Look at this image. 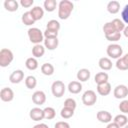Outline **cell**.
Masks as SVG:
<instances>
[{"label":"cell","mask_w":128,"mask_h":128,"mask_svg":"<svg viewBox=\"0 0 128 128\" xmlns=\"http://www.w3.org/2000/svg\"><path fill=\"white\" fill-rule=\"evenodd\" d=\"M74 9V4L69 0H61L58 4V17L62 20H66L71 15Z\"/></svg>","instance_id":"obj_1"},{"label":"cell","mask_w":128,"mask_h":128,"mask_svg":"<svg viewBox=\"0 0 128 128\" xmlns=\"http://www.w3.org/2000/svg\"><path fill=\"white\" fill-rule=\"evenodd\" d=\"M28 37H29V40L35 45L41 44V42L44 41V33L39 28H36V27H32L28 29Z\"/></svg>","instance_id":"obj_2"},{"label":"cell","mask_w":128,"mask_h":128,"mask_svg":"<svg viewBox=\"0 0 128 128\" xmlns=\"http://www.w3.org/2000/svg\"><path fill=\"white\" fill-rule=\"evenodd\" d=\"M14 59L13 52L8 48H2L0 50V66L1 67H7L11 64V62Z\"/></svg>","instance_id":"obj_3"},{"label":"cell","mask_w":128,"mask_h":128,"mask_svg":"<svg viewBox=\"0 0 128 128\" xmlns=\"http://www.w3.org/2000/svg\"><path fill=\"white\" fill-rule=\"evenodd\" d=\"M106 52H107V55L110 58H112V59H119L122 56L123 49L118 44H110V45L107 46Z\"/></svg>","instance_id":"obj_4"},{"label":"cell","mask_w":128,"mask_h":128,"mask_svg":"<svg viewBox=\"0 0 128 128\" xmlns=\"http://www.w3.org/2000/svg\"><path fill=\"white\" fill-rule=\"evenodd\" d=\"M65 90H66V87H65V84L60 81V80H56L52 83L51 85V91H52V94L54 97L56 98H60L64 95L65 93Z\"/></svg>","instance_id":"obj_5"},{"label":"cell","mask_w":128,"mask_h":128,"mask_svg":"<svg viewBox=\"0 0 128 128\" xmlns=\"http://www.w3.org/2000/svg\"><path fill=\"white\" fill-rule=\"evenodd\" d=\"M97 96L93 90H86L82 95V102L86 106H92L96 103Z\"/></svg>","instance_id":"obj_6"},{"label":"cell","mask_w":128,"mask_h":128,"mask_svg":"<svg viewBox=\"0 0 128 128\" xmlns=\"http://www.w3.org/2000/svg\"><path fill=\"white\" fill-rule=\"evenodd\" d=\"M113 95H114V97L116 99H124V98H126L128 96V87L126 85H123V84L117 85L114 88Z\"/></svg>","instance_id":"obj_7"},{"label":"cell","mask_w":128,"mask_h":128,"mask_svg":"<svg viewBox=\"0 0 128 128\" xmlns=\"http://www.w3.org/2000/svg\"><path fill=\"white\" fill-rule=\"evenodd\" d=\"M0 98L4 102H10L14 99V91L9 87H4L0 91Z\"/></svg>","instance_id":"obj_8"},{"label":"cell","mask_w":128,"mask_h":128,"mask_svg":"<svg viewBox=\"0 0 128 128\" xmlns=\"http://www.w3.org/2000/svg\"><path fill=\"white\" fill-rule=\"evenodd\" d=\"M32 101L34 104L38 105V106H41L43 105L45 102H46V95L43 91L41 90H38V91H35L32 95Z\"/></svg>","instance_id":"obj_9"},{"label":"cell","mask_w":128,"mask_h":128,"mask_svg":"<svg viewBox=\"0 0 128 128\" xmlns=\"http://www.w3.org/2000/svg\"><path fill=\"white\" fill-rule=\"evenodd\" d=\"M29 116L33 121H41L44 119V111L39 107H34L30 110Z\"/></svg>","instance_id":"obj_10"},{"label":"cell","mask_w":128,"mask_h":128,"mask_svg":"<svg viewBox=\"0 0 128 128\" xmlns=\"http://www.w3.org/2000/svg\"><path fill=\"white\" fill-rule=\"evenodd\" d=\"M24 79V72L20 69L13 71L9 76V81L13 84H18Z\"/></svg>","instance_id":"obj_11"},{"label":"cell","mask_w":128,"mask_h":128,"mask_svg":"<svg viewBox=\"0 0 128 128\" xmlns=\"http://www.w3.org/2000/svg\"><path fill=\"white\" fill-rule=\"evenodd\" d=\"M97 119L101 122V123H110L112 121V115L110 112L105 111V110H101L98 111L96 114Z\"/></svg>","instance_id":"obj_12"},{"label":"cell","mask_w":128,"mask_h":128,"mask_svg":"<svg viewBox=\"0 0 128 128\" xmlns=\"http://www.w3.org/2000/svg\"><path fill=\"white\" fill-rule=\"evenodd\" d=\"M97 92L101 96H107V95H109L110 92H111V84L109 82H106V83L97 85Z\"/></svg>","instance_id":"obj_13"},{"label":"cell","mask_w":128,"mask_h":128,"mask_svg":"<svg viewBox=\"0 0 128 128\" xmlns=\"http://www.w3.org/2000/svg\"><path fill=\"white\" fill-rule=\"evenodd\" d=\"M67 88H68V90H69L70 93H72V94H78L82 90V84L79 81H71L68 84V87Z\"/></svg>","instance_id":"obj_14"},{"label":"cell","mask_w":128,"mask_h":128,"mask_svg":"<svg viewBox=\"0 0 128 128\" xmlns=\"http://www.w3.org/2000/svg\"><path fill=\"white\" fill-rule=\"evenodd\" d=\"M30 13H31V15H32V17L34 18L35 21H38V20L42 19L43 16H44V10H43V8H41L40 6H35V7H33V8L30 10Z\"/></svg>","instance_id":"obj_15"},{"label":"cell","mask_w":128,"mask_h":128,"mask_svg":"<svg viewBox=\"0 0 128 128\" xmlns=\"http://www.w3.org/2000/svg\"><path fill=\"white\" fill-rule=\"evenodd\" d=\"M59 44V40L58 38H45L44 39V46L45 48H47L48 50H54L58 47Z\"/></svg>","instance_id":"obj_16"},{"label":"cell","mask_w":128,"mask_h":128,"mask_svg":"<svg viewBox=\"0 0 128 128\" xmlns=\"http://www.w3.org/2000/svg\"><path fill=\"white\" fill-rule=\"evenodd\" d=\"M98 64H99V67L102 70H104V71H108V70H110L112 68V61L108 57H102V58H100Z\"/></svg>","instance_id":"obj_17"},{"label":"cell","mask_w":128,"mask_h":128,"mask_svg":"<svg viewBox=\"0 0 128 128\" xmlns=\"http://www.w3.org/2000/svg\"><path fill=\"white\" fill-rule=\"evenodd\" d=\"M90 75H91V73L88 69L82 68L77 72L76 77H77V80H79V82H85L90 78Z\"/></svg>","instance_id":"obj_18"},{"label":"cell","mask_w":128,"mask_h":128,"mask_svg":"<svg viewBox=\"0 0 128 128\" xmlns=\"http://www.w3.org/2000/svg\"><path fill=\"white\" fill-rule=\"evenodd\" d=\"M4 7L9 12H15L18 10L19 3L16 0H5L4 1Z\"/></svg>","instance_id":"obj_19"},{"label":"cell","mask_w":128,"mask_h":128,"mask_svg":"<svg viewBox=\"0 0 128 128\" xmlns=\"http://www.w3.org/2000/svg\"><path fill=\"white\" fill-rule=\"evenodd\" d=\"M45 53V46L41 44H36L32 48V55L35 58H41Z\"/></svg>","instance_id":"obj_20"},{"label":"cell","mask_w":128,"mask_h":128,"mask_svg":"<svg viewBox=\"0 0 128 128\" xmlns=\"http://www.w3.org/2000/svg\"><path fill=\"white\" fill-rule=\"evenodd\" d=\"M120 10V3L116 0H112L107 4V11L111 14H116Z\"/></svg>","instance_id":"obj_21"},{"label":"cell","mask_w":128,"mask_h":128,"mask_svg":"<svg viewBox=\"0 0 128 128\" xmlns=\"http://www.w3.org/2000/svg\"><path fill=\"white\" fill-rule=\"evenodd\" d=\"M21 20H22V23L24 25H26V26H31V25H33L35 23V20L32 17L30 11H27V12L23 13L22 17H21Z\"/></svg>","instance_id":"obj_22"},{"label":"cell","mask_w":128,"mask_h":128,"mask_svg":"<svg viewBox=\"0 0 128 128\" xmlns=\"http://www.w3.org/2000/svg\"><path fill=\"white\" fill-rule=\"evenodd\" d=\"M108 78H109V76L106 72H99V73H96V75L94 77V81L97 85H99V84L108 82Z\"/></svg>","instance_id":"obj_23"},{"label":"cell","mask_w":128,"mask_h":128,"mask_svg":"<svg viewBox=\"0 0 128 128\" xmlns=\"http://www.w3.org/2000/svg\"><path fill=\"white\" fill-rule=\"evenodd\" d=\"M119 127H124L125 125L128 124V118L125 114H119V115H116L114 117V121Z\"/></svg>","instance_id":"obj_24"},{"label":"cell","mask_w":128,"mask_h":128,"mask_svg":"<svg viewBox=\"0 0 128 128\" xmlns=\"http://www.w3.org/2000/svg\"><path fill=\"white\" fill-rule=\"evenodd\" d=\"M55 69H54V66L51 64V63H44L42 66H41V72L46 75V76H51L53 75Z\"/></svg>","instance_id":"obj_25"},{"label":"cell","mask_w":128,"mask_h":128,"mask_svg":"<svg viewBox=\"0 0 128 128\" xmlns=\"http://www.w3.org/2000/svg\"><path fill=\"white\" fill-rule=\"evenodd\" d=\"M25 66L29 70H36L38 68V61L35 57H29L26 59Z\"/></svg>","instance_id":"obj_26"},{"label":"cell","mask_w":128,"mask_h":128,"mask_svg":"<svg viewBox=\"0 0 128 128\" xmlns=\"http://www.w3.org/2000/svg\"><path fill=\"white\" fill-rule=\"evenodd\" d=\"M43 111H44V119L52 120L56 116V111L53 107H46L43 109Z\"/></svg>","instance_id":"obj_27"},{"label":"cell","mask_w":128,"mask_h":128,"mask_svg":"<svg viewBox=\"0 0 128 128\" xmlns=\"http://www.w3.org/2000/svg\"><path fill=\"white\" fill-rule=\"evenodd\" d=\"M37 85V80L34 76L32 75H29L25 78V86L28 88V89H34Z\"/></svg>","instance_id":"obj_28"},{"label":"cell","mask_w":128,"mask_h":128,"mask_svg":"<svg viewBox=\"0 0 128 128\" xmlns=\"http://www.w3.org/2000/svg\"><path fill=\"white\" fill-rule=\"evenodd\" d=\"M43 5H44V8L47 12H52L56 9L57 2H56V0H45Z\"/></svg>","instance_id":"obj_29"},{"label":"cell","mask_w":128,"mask_h":128,"mask_svg":"<svg viewBox=\"0 0 128 128\" xmlns=\"http://www.w3.org/2000/svg\"><path fill=\"white\" fill-rule=\"evenodd\" d=\"M46 29L58 32V31H59V29H60V23H59L57 20H55V19L49 20V21L47 22V25H46Z\"/></svg>","instance_id":"obj_30"},{"label":"cell","mask_w":128,"mask_h":128,"mask_svg":"<svg viewBox=\"0 0 128 128\" xmlns=\"http://www.w3.org/2000/svg\"><path fill=\"white\" fill-rule=\"evenodd\" d=\"M103 32H104L105 36L110 35V34L116 32V29H115L113 23H112V22H107V23H105L104 26H103ZM117 32H118V31H117Z\"/></svg>","instance_id":"obj_31"},{"label":"cell","mask_w":128,"mask_h":128,"mask_svg":"<svg viewBox=\"0 0 128 128\" xmlns=\"http://www.w3.org/2000/svg\"><path fill=\"white\" fill-rule=\"evenodd\" d=\"M111 22L113 23V25H114L116 31H118V32H122V31L125 29V27H126V26H125V23H124L122 20L118 19V18L113 19Z\"/></svg>","instance_id":"obj_32"},{"label":"cell","mask_w":128,"mask_h":128,"mask_svg":"<svg viewBox=\"0 0 128 128\" xmlns=\"http://www.w3.org/2000/svg\"><path fill=\"white\" fill-rule=\"evenodd\" d=\"M60 115L64 119H69L74 115V110L70 109V108H67V107H63L60 111Z\"/></svg>","instance_id":"obj_33"},{"label":"cell","mask_w":128,"mask_h":128,"mask_svg":"<svg viewBox=\"0 0 128 128\" xmlns=\"http://www.w3.org/2000/svg\"><path fill=\"white\" fill-rule=\"evenodd\" d=\"M115 65H116L117 69H119V70H128V64H127L126 61L123 59V57L117 59Z\"/></svg>","instance_id":"obj_34"},{"label":"cell","mask_w":128,"mask_h":128,"mask_svg":"<svg viewBox=\"0 0 128 128\" xmlns=\"http://www.w3.org/2000/svg\"><path fill=\"white\" fill-rule=\"evenodd\" d=\"M106 37V39L108 40V41H111V42H116V41H118V40H120V38H121V32H114V33H112V34H110V35H107V36H105Z\"/></svg>","instance_id":"obj_35"},{"label":"cell","mask_w":128,"mask_h":128,"mask_svg":"<svg viewBox=\"0 0 128 128\" xmlns=\"http://www.w3.org/2000/svg\"><path fill=\"white\" fill-rule=\"evenodd\" d=\"M76 106H77L76 101H75L73 98H67V99L64 101V107H67V108H70V109L75 110Z\"/></svg>","instance_id":"obj_36"},{"label":"cell","mask_w":128,"mask_h":128,"mask_svg":"<svg viewBox=\"0 0 128 128\" xmlns=\"http://www.w3.org/2000/svg\"><path fill=\"white\" fill-rule=\"evenodd\" d=\"M119 110L123 114H128V100H123L119 104Z\"/></svg>","instance_id":"obj_37"},{"label":"cell","mask_w":128,"mask_h":128,"mask_svg":"<svg viewBox=\"0 0 128 128\" xmlns=\"http://www.w3.org/2000/svg\"><path fill=\"white\" fill-rule=\"evenodd\" d=\"M43 33H44V37L47 38V39H49V38H57V36H58V32L52 31V30H48V29H46Z\"/></svg>","instance_id":"obj_38"},{"label":"cell","mask_w":128,"mask_h":128,"mask_svg":"<svg viewBox=\"0 0 128 128\" xmlns=\"http://www.w3.org/2000/svg\"><path fill=\"white\" fill-rule=\"evenodd\" d=\"M121 17H122V20L124 23L128 24V4H126L121 12Z\"/></svg>","instance_id":"obj_39"},{"label":"cell","mask_w":128,"mask_h":128,"mask_svg":"<svg viewBox=\"0 0 128 128\" xmlns=\"http://www.w3.org/2000/svg\"><path fill=\"white\" fill-rule=\"evenodd\" d=\"M55 128H70V124L66 121H58L55 124Z\"/></svg>","instance_id":"obj_40"},{"label":"cell","mask_w":128,"mask_h":128,"mask_svg":"<svg viewBox=\"0 0 128 128\" xmlns=\"http://www.w3.org/2000/svg\"><path fill=\"white\" fill-rule=\"evenodd\" d=\"M33 3H34L33 0H21V1H20V5L23 6V7H25V8L31 7V6L33 5Z\"/></svg>","instance_id":"obj_41"},{"label":"cell","mask_w":128,"mask_h":128,"mask_svg":"<svg viewBox=\"0 0 128 128\" xmlns=\"http://www.w3.org/2000/svg\"><path fill=\"white\" fill-rule=\"evenodd\" d=\"M32 128H49V127H48V125L45 124V123H39V124L34 125Z\"/></svg>","instance_id":"obj_42"},{"label":"cell","mask_w":128,"mask_h":128,"mask_svg":"<svg viewBox=\"0 0 128 128\" xmlns=\"http://www.w3.org/2000/svg\"><path fill=\"white\" fill-rule=\"evenodd\" d=\"M106 128H120V127L115 122H110V123H108V125H107Z\"/></svg>","instance_id":"obj_43"},{"label":"cell","mask_w":128,"mask_h":128,"mask_svg":"<svg viewBox=\"0 0 128 128\" xmlns=\"http://www.w3.org/2000/svg\"><path fill=\"white\" fill-rule=\"evenodd\" d=\"M123 34H124V36H125V37H127V38H128V26H126V27H125V29L123 30Z\"/></svg>","instance_id":"obj_44"},{"label":"cell","mask_w":128,"mask_h":128,"mask_svg":"<svg viewBox=\"0 0 128 128\" xmlns=\"http://www.w3.org/2000/svg\"><path fill=\"white\" fill-rule=\"evenodd\" d=\"M123 59H124V60L126 61V63L128 64V53H127V54H125V55L123 56Z\"/></svg>","instance_id":"obj_45"},{"label":"cell","mask_w":128,"mask_h":128,"mask_svg":"<svg viewBox=\"0 0 128 128\" xmlns=\"http://www.w3.org/2000/svg\"><path fill=\"white\" fill-rule=\"evenodd\" d=\"M124 128H128V124H127V125H125V126H124Z\"/></svg>","instance_id":"obj_46"}]
</instances>
